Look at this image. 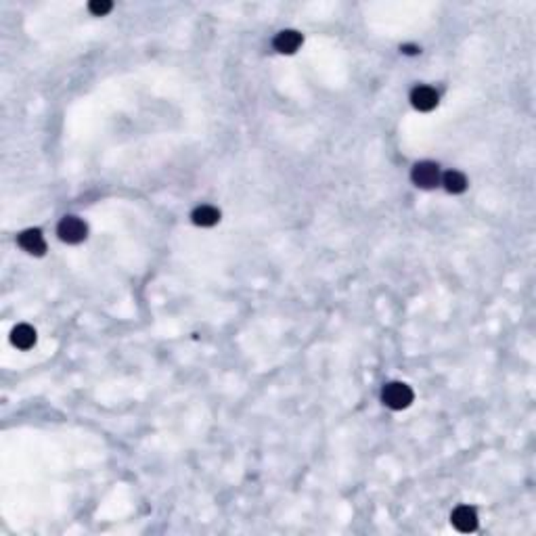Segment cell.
Masks as SVG:
<instances>
[{
	"label": "cell",
	"mask_w": 536,
	"mask_h": 536,
	"mask_svg": "<svg viewBox=\"0 0 536 536\" xmlns=\"http://www.w3.org/2000/svg\"><path fill=\"white\" fill-rule=\"evenodd\" d=\"M413 398H415V394H413L410 386H406V383H402V381H392V383H388V386L383 388V392H381L383 404H386L388 408H392V410L408 408V406L413 404Z\"/></svg>",
	"instance_id": "6da1fadb"
},
{
	"label": "cell",
	"mask_w": 536,
	"mask_h": 536,
	"mask_svg": "<svg viewBox=\"0 0 536 536\" xmlns=\"http://www.w3.org/2000/svg\"><path fill=\"white\" fill-rule=\"evenodd\" d=\"M57 235L63 243L67 245H78L88 237V227L82 218L78 216H65L57 225Z\"/></svg>",
	"instance_id": "7a4b0ae2"
},
{
	"label": "cell",
	"mask_w": 536,
	"mask_h": 536,
	"mask_svg": "<svg viewBox=\"0 0 536 536\" xmlns=\"http://www.w3.org/2000/svg\"><path fill=\"white\" fill-rule=\"evenodd\" d=\"M410 178L419 189H434L440 184V166L436 162H419L410 170Z\"/></svg>",
	"instance_id": "3957f363"
},
{
	"label": "cell",
	"mask_w": 536,
	"mask_h": 536,
	"mask_svg": "<svg viewBox=\"0 0 536 536\" xmlns=\"http://www.w3.org/2000/svg\"><path fill=\"white\" fill-rule=\"evenodd\" d=\"M438 92L432 86H415L410 90V105L417 112H432L438 107Z\"/></svg>",
	"instance_id": "277c9868"
},
{
	"label": "cell",
	"mask_w": 536,
	"mask_h": 536,
	"mask_svg": "<svg viewBox=\"0 0 536 536\" xmlns=\"http://www.w3.org/2000/svg\"><path fill=\"white\" fill-rule=\"evenodd\" d=\"M17 243L30 256H44L46 254V241H44L40 229H26V231H21L19 237H17Z\"/></svg>",
	"instance_id": "5b68a950"
},
{
	"label": "cell",
	"mask_w": 536,
	"mask_h": 536,
	"mask_svg": "<svg viewBox=\"0 0 536 536\" xmlns=\"http://www.w3.org/2000/svg\"><path fill=\"white\" fill-rule=\"evenodd\" d=\"M302 42H304V38H302V34H300L297 30H281V32L275 36L273 46H275V51L281 53V55H293V53L302 46Z\"/></svg>",
	"instance_id": "8992f818"
},
{
	"label": "cell",
	"mask_w": 536,
	"mask_h": 536,
	"mask_svg": "<svg viewBox=\"0 0 536 536\" xmlns=\"http://www.w3.org/2000/svg\"><path fill=\"white\" fill-rule=\"evenodd\" d=\"M451 521H453V526H455L459 532L467 534V532H474V530L478 528V513H476V509L469 507V505H459V507L453 511Z\"/></svg>",
	"instance_id": "52a82bcc"
},
{
	"label": "cell",
	"mask_w": 536,
	"mask_h": 536,
	"mask_svg": "<svg viewBox=\"0 0 536 536\" xmlns=\"http://www.w3.org/2000/svg\"><path fill=\"white\" fill-rule=\"evenodd\" d=\"M191 221H193L195 227L209 229V227H214V225H218V221H221V209L214 207V205H199V207L193 209Z\"/></svg>",
	"instance_id": "ba28073f"
},
{
	"label": "cell",
	"mask_w": 536,
	"mask_h": 536,
	"mask_svg": "<svg viewBox=\"0 0 536 536\" xmlns=\"http://www.w3.org/2000/svg\"><path fill=\"white\" fill-rule=\"evenodd\" d=\"M36 329L34 327H30V325H17L13 331H11V344L15 346V348H19V350H30V348H34V344H36Z\"/></svg>",
	"instance_id": "9c48e42d"
},
{
	"label": "cell",
	"mask_w": 536,
	"mask_h": 536,
	"mask_svg": "<svg viewBox=\"0 0 536 536\" xmlns=\"http://www.w3.org/2000/svg\"><path fill=\"white\" fill-rule=\"evenodd\" d=\"M440 182L444 184V189L449 191V193H453V195H461V193H465L467 191V178H465V174L463 172H459V170H449L442 178H440Z\"/></svg>",
	"instance_id": "30bf717a"
},
{
	"label": "cell",
	"mask_w": 536,
	"mask_h": 536,
	"mask_svg": "<svg viewBox=\"0 0 536 536\" xmlns=\"http://www.w3.org/2000/svg\"><path fill=\"white\" fill-rule=\"evenodd\" d=\"M112 9H114V3H110V0H92V3L88 5V11L96 17L107 15Z\"/></svg>",
	"instance_id": "8fae6325"
},
{
	"label": "cell",
	"mask_w": 536,
	"mask_h": 536,
	"mask_svg": "<svg viewBox=\"0 0 536 536\" xmlns=\"http://www.w3.org/2000/svg\"><path fill=\"white\" fill-rule=\"evenodd\" d=\"M400 51H402L404 55H419V53H421V49H419L417 44H404V46H400Z\"/></svg>",
	"instance_id": "7c38bea8"
}]
</instances>
